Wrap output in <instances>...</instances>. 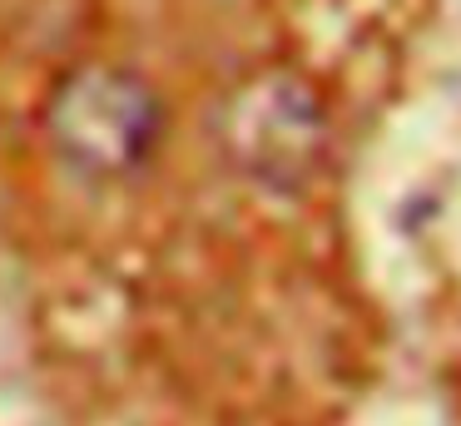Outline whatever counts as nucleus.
<instances>
[{
    "mask_svg": "<svg viewBox=\"0 0 461 426\" xmlns=\"http://www.w3.org/2000/svg\"><path fill=\"white\" fill-rule=\"evenodd\" d=\"M45 134L70 168L90 178H124L159 149L164 104L134 69L85 65L55 85Z\"/></svg>",
    "mask_w": 461,
    "mask_h": 426,
    "instance_id": "f257e3e1",
    "label": "nucleus"
},
{
    "mask_svg": "<svg viewBox=\"0 0 461 426\" xmlns=\"http://www.w3.org/2000/svg\"><path fill=\"white\" fill-rule=\"evenodd\" d=\"M223 144H229L233 164L268 188H298L312 178L328 144V119L308 85L288 75L253 79L239 89L223 119Z\"/></svg>",
    "mask_w": 461,
    "mask_h": 426,
    "instance_id": "f03ea898",
    "label": "nucleus"
}]
</instances>
